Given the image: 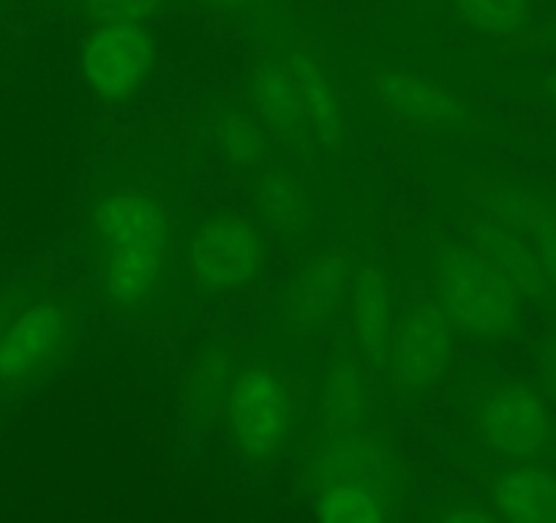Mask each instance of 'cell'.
I'll return each mask as SVG.
<instances>
[{"instance_id": "1", "label": "cell", "mask_w": 556, "mask_h": 523, "mask_svg": "<svg viewBox=\"0 0 556 523\" xmlns=\"http://www.w3.org/2000/svg\"><path fill=\"white\" fill-rule=\"evenodd\" d=\"M88 238L106 303L117 314L142 311L167 276L173 221L164 196L134 180L112 186L90 207Z\"/></svg>"}, {"instance_id": "2", "label": "cell", "mask_w": 556, "mask_h": 523, "mask_svg": "<svg viewBox=\"0 0 556 523\" xmlns=\"http://www.w3.org/2000/svg\"><path fill=\"white\" fill-rule=\"evenodd\" d=\"M431 281L447 319L478 339H505L521 322L516 284L472 245L442 251L431 265Z\"/></svg>"}, {"instance_id": "3", "label": "cell", "mask_w": 556, "mask_h": 523, "mask_svg": "<svg viewBox=\"0 0 556 523\" xmlns=\"http://www.w3.org/2000/svg\"><path fill=\"white\" fill-rule=\"evenodd\" d=\"M79 303L66 292H36L0 339V396L45 382L74 349Z\"/></svg>"}, {"instance_id": "4", "label": "cell", "mask_w": 556, "mask_h": 523, "mask_svg": "<svg viewBox=\"0 0 556 523\" xmlns=\"http://www.w3.org/2000/svg\"><path fill=\"white\" fill-rule=\"evenodd\" d=\"M265 234L240 211H218L202 218L191 238V279L205 295H245L265 281Z\"/></svg>"}, {"instance_id": "5", "label": "cell", "mask_w": 556, "mask_h": 523, "mask_svg": "<svg viewBox=\"0 0 556 523\" xmlns=\"http://www.w3.org/2000/svg\"><path fill=\"white\" fill-rule=\"evenodd\" d=\"M475 418L491 450L513 461L540 458L556 439L551 407L540 393L521 382H500L485 387Z\"/></svg>"}, {"instance_id": "6", "label": "cell", "mask_w": 556, "mask_h": 523, "mask_svg": "<svg viewBox=\"0 0 556 523\" xmlns=\"http://www.w3.org/2000/svg\"><path fill=\"white\" fill-rule=\"evenodd\" d=\"M227 425L235 447L251 463H265L281 450L290 425V398L270 368L238 373L227 396Z\"/></svg>"}, {"instance_id": "7", "label": "cell", "mask_w": 556, "mask_h": 523, "mask_svg": "<svg viewBox=\"0 0 556 523\" xmlns=\"http://www.w3.org/2000/svg\"><path fill=\"white\" fill-rule=\"evenodd\" d=\"M156 61V39L146 23H101L85 36V79L104 101H123L139 93Z\"/></svg>"}, {"instance_id": "8", "label": "cell", "mask_w": 556, "mask_h": 523, "mask_svg": "<svg viewBox=\"0 0 556 523\" xmlns=\"http://www.w3.org/2000/svg\"><path fill=\"white\" fill-rule=\"evenodd\" d=\"M451 319L429 303H417L390 333L388 349L395 379L406 390H424L440 382L453 362Z\"/></svg>"}, {"instance_id": "9", "label": "cell", "mask_w": 556, "mask_h": 523, "mask_svg": "<svg viewBox=\"0 0 556 523\" xmlns=\"http://www.w3.org/2000/svg\"><path fill=\"white\" fill-rule=\"evenodd\" d=\"M496 518L516 523H556V472L534 463L505 469L489 483Z\"/></svg>"}, {"instance_id": "10", "label": "cell", "mask_w": 556, "mask_h": 523, "mask_svg": "<svg viewBox=\"0 0 556 523\" xmlns=\"http://www.w3.org/2000/svg\"><path fill=\"white\" fill-rule=\"evenodd\" d=\"M355 328L361 339L363 352L374 360L384 355V346L390 341V308H388V286L379 265L363 268L355 290Z\"/></svg>"}, {"instance_id": "11", "label": "cell", "mask_w": 556, "mask_h": 523, "mask_svg": "<svg viewBox=\"0 0 556 523\" xmlns=\"http://www.w3.org/2000/svg\"><path fill=\"white\" fill-rule=\"evenodd\" d=\"M319 518L328 523H377L382 521V501L368 483L339 480L323 494Z\"/></svg>"}, {"instance_id": "12", "label": "cell", "mask_w": 556, "mask_h": 523, "mask_svg": "<svg viewBox=\"0 0 556 523\" xmlns=\"http://www.w3.org/2000/svg\"><path fill=\"white\" fill-rule=\"evenodd\" d=\"M534 0H453L469 28L489 36L518 34L529 23Z\"/></svg>"}, {"instance_id": "13", "label": "cell", "mask_w": 556, "mask_h": 523, "mask_svg": "<svg viewBox=\"0 0 556 523\" xmlns=\"http://www.w3.org/2000/svg\"><path fill=\"white\" fill-rule=\"evenodd\" d=\"M83 12L101 23H148L167 0H79Z\"/></svg>"}, {"instance_id": "14", "label": "cell", "mask_w": 556, "mask_h": 523, "mask_svg": "<svg viewBox=\"0 0 556 523\" xmlns=\"http://www.w3.org/2000/svg\"><path fill=\"white\" fill-rule=\"evenodd\" d=\"M36 292H39L36 276H23V279L0 284V339H3V333L9 330L12 319L20 314V308H23Z\"/></svg>"}, {"instance_id": "15", "label": "cell", "mask_w": 556, "mask_h": 523, "mask_svg": "<svg viewBox=\"0 0 556 523\" xmlns=\"http://www.w3.org/2000/svg\"><path fill=\"white\" fill-rule=\"evenodd\" d=\"M202 3H207V7L216 9V12H243V9H249L254 0H202Z\"/></svg>"}, {"instance_id": "16", "label": "cell", "mask_w": 556, "mask_h": 523, "mask_svg": "<svg viewBox=\"0 0 556 523\" xmlns=\"http://www.w3.org/2000/svg\"><path fill=\"white\" fill-rule=\"evenodd\" d=\"M548 377H551V382L556 384V349H554V355H551V360H548Z\"/></svg>"}, {"instance_id": "17", "label": "cell", "mask_w": 556, "mask_h": 523, "mask_svg": "<svg viewBox=\"0 0 556 523\" xmlns=\"http://www.w3.org/2000/svg\"><path fill=\"white\" fill-rule=\"evenodd\" d=\"M551 41H554V44H556V23L551 25Z\"/></svg>"}, {"instance_id": "18", "label": "cell", "mask_w": 556, "mask_h": 523, "mask_svg": "<svg viewBox=\"0 0 556 523\" xmlns=\"http://www.w3.org/2000/svg\"><path fill=\"white\" fill-rule=\"evenodd\" d=\"M554 93H556V79H554Z\"/></svg>"}]
</instances>
